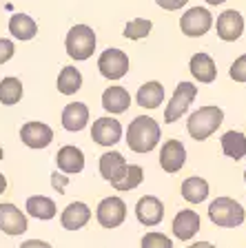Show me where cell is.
Returning <instances> with one entry per match:
<instances>
[{"instance_id": "obj_35", "label": "cell", "mask_w": 246, "mask_h": 248, "mask_svg": "<svg viewBox=\"0 0 246 248\" xmlns=\"http://www.w3.org/2000/svg\"><path fill=\"white\" fill-rule=\"evenodd\" d=\"M155 2H158V7H162V9H166V11H178V9H182L189 0H155Z\"/></svg>"}, {"instance_id": "obj_6", "label": "cell", "mask_w": 246, "mask_h": 248, "mask_svg": "<svg viewBox=\"0 0 246 248\" xmlns=\"http://www.w3.org/2000/svg\"><path fill=\"white\" fill-rule=\"evenodd\" d=\"M211 27H213V14L206 7H191L180 18V29L189 38L206 36L211 31Z\"/></svg>"}, {"instance_id": "obj_39", "label": "cell", "mask_w": 246, "mask_h": 248, "mask_svg": "<svg viewBox=\"0 0 246 248\" xmlns=\"http://www.w3.org/2000/svg\"><path fill=\"white\" fill-rule=\"evenodd\" d=\"M209 5H222V2H226V0H206Z\"/></svg>"}, {"instance_id": "obj_19", "label": "cell", "mask_w": 246, "mask_h": 248, "mask_svg": "<svg viewBox=\"0 0 246 248\" xmlns=\"http://www.w3.org/2000/svg\"><path fill=\"white\" fill-rule=\"evenodd\" d=\"M89 124V108L84 102H71L62 108V126L71 133H78Z\"/></svg>"}, {"instance_id": "obj_10", "label": "cell", "mask_w": 246, "mask_h": 248, "mask_svg": "<svg viewBox=\"0 0 246 248\" xmlns=\"http://www.w3.org/2000/svg\"><path fill=\"white\" fill-rule=\"evenodd\" d=\"M215 29H217V36L224 42H235V40H240L242 33H244V18H242L240 11L226 9L217 16Z\"/></svg>"}, {"instance_id": "obj_8", "label": "cell", "mask_w": 246, "mask_h": 248, "mask_svg": "<svg viewBox=\"0 0 246 248\" xmlns=\"http://www.w3.org/2000/svg\"><path fill=\"white\" fill-rule=\"evenodd\" d=\"M98 71L102 73L107 80H120V78H124L129 71V56L122 49H113L111 46V49L100 53Z\"/></svg>"}, {"instance_id": "obj_22", "label": "cell", "mask_w": 246, "mask_h": 248, "mask_svg": "<svg viewBox=\"0 0 246 248\" xmlns=\"http://www.w3.org/2000/svg\"><path fill=\"white\" fill-rule=\"evenodd\" d=\"M25 208H27V215L36 217V219H45V222H47V219H53V217H56V213H58L56 202H53L51 197H45V195H31V197H27Z\"/></svg>"}, {"instance_id": "obj_9", "label": "cell", "mask_w": 246, "mask_h": 248, "mask_svg": "<svg viewBox=\"0 0 246 248\" xmlns=\"http://www.w3.org/2000/svg\"><path fill=\"white\" fill-rule=\"evenodd\" d=\"M91 138L100 146H115L122 138V124L115 118H98L91 126Z\"/></svg>"}, {"instance_id": "obj_20", "label": "cell", "mask_w": 246, "mask_h": 248, "mask_svg": "<svg viewBox=\"0 0 246 248\" xmlns=\"http://www.w3.org/2000/svg\"><path fill=\"white\" fill-rule=\"evenodd\" d=\"M129 107H131V95H129V91L124 87H109L102 93V108L109 111V113L120 115Z\"/></svg>"}, {"instance_id": "obj_3", "label": "cell", "mask_w": 246, "mask_h": 248, "mask_svg": "<svg viewBox=\"0 0 246 248\" xmlns=\"http://www.w3.org/2000/svg\"><path fill=\"white\" fill-rule=\"evenodd\" d=\"M96 31L89 25H76L65 38V49L73 60H89L96 51Z\"/></svg>"}, {"instance_id": "obj_34", "label": "cell", "mask_w": 246, "mask_h": 248, "mask_svg": "<svg viewBox=\"0 0 246 248\" xmlns=\"http://www.w3.org/2000/svg\"><path fill=\"white\" fill-rule=\"evenodd\" d=\"M67 184H69V177L65 175V173H53L51 175V186L56 188L58 193H65V188H67Z\"/></svg>"}, {"instance_id": "obj_33", "label": "cell", "mask_w": 246, "mask_h": 248, "mask_svg": "<svg viewBox=\"0 0 246 248\" xmlns=\"http://www.w3.org/2000/svg\"><path fill=\"white\" fill-rule=\"evenodd\" d=\"M16 53V46L11 40H7V38H0V64H5V62H9L11 58H14Z\"/></svg>"}, {"instance_id": "obj_11", "label": "cell", "mask_w": 246, "mask_h": 248, "mask_svg": "<svg viewBox=\"0 0 246 248\" xmlns=\"http://www.w3.org/2000/svg\"><path fill=\"white\" fill-rule=\"evenodd\" d=\"M20 140L29 149H47L53 142V131L45 122H27L20 129Z\"/></svg>"}, {"instance_id": "obj_1", "label": "cell", "mask_w": 246, "mask_h": 248, "mask_svg": "<svg viewBox=\"0 0 246 248\" xmlns=\"http://www.w3.org/2000/svg\"><path fill=\"white\" fill-rule=\"evenodd\" d=\"M160 142V124L149 115H138L127 129V144L133 153H151Z\"/></svg>"}, {"instance_id": "obj_24", "label": "cell", "mask_w": 246, "mask_h": 248, "mask_svg": "<svg viewBox=\"0 0 246 248\" xmlns=\"http://www.w3.org/2000/svg\"><path fill=\"white\" fill-rule=\"evenodd\" d=\"M222 144V151H224L226 157H231V160H242L246 157V135L242 131H226L220 140Z\"/></svg>"}, {"instance_id": "obj_14", "label": "cell", "mask_w": 246, "mask_h": 248, "mask_svg": "<svg viewBox=\"0 0 246 248\" xmlns=\"http://www.w3.org/2000/svg\"><path fill=\"white\" fill-rule=\"evenodd\" d=\"M186 164V149L180 140H169L164 142L162 151H160V166L166 173H178L182 166Z\"/></svg>"}, {"instance_id": "obj_13", "label": "cell", "mask_w": 246, "mask_h": 248, "mask_svg": "<svg viewBox=\"0 0 246 248\" xmlns=\"http://www.w3.org/2000/svg\"><path fill=\"white\" fill-rule=\"evenodd\" d=\"M135 217L142 226H158L164 217V204L153 195H144L135 204Z\"/></svg>"}, {"instance_id": "obj_26", "label": "cell", "mask_w": 246, "mask_h": 248, "mask_svg": "<svg viewBox=\"0 0 246 248\" xmlns=\"http://www.w3.org/2000/svg\"><path fill=\"white\" fill-rule=\"evenodd\" d=\"M138 104L142 108H158L164 102V87L158 80H151V82H144L138 89V95H135Z\"/></svg>"}, {"instance_id": "obj_2", "label": "cell", "mask_w": 246, "mask_h": 248, "mask_svg": "<svg viewBox=\"0 0 246 248\" xmlns=\"http://www.w3.org/2000/svg\"><path fill=\"white\" fill-rule=\"evenodd\" d=\"M222 120H224V111L220 107H202L195 113H191L189 122H186V131L193 140L204 142L222 126Z\"/></svg>"}, {"instance_id": "obj_40", "label": "cell", "mask_w": 246, "mask_h": 248, "mask_svg": "<svg viewBox=\"0 0 246 248\" xmlns=\"http://www.w3.org/2000/svg\"><path fill=\"white\" fill-rule=\"evenodd\" d=\"M2 155H5V153H2V146H0V160H2Z\"/></svg>"}, {"instance_id": "obj_15", "label": "cell", "mask_w": 246, "mask_h": 248, "mask_svg": "<svg viewBox=\"0 0 246 248\" xmlns=\"http://www.w3.org/2000/svg\"><path fill=\"white\" fill-rule=\"evenodd\" d=\"M89 219H91V208L84 202H71L60 215V224L67 231H80L89 224Z\"/></svg>"}, {"instance_id": "obj_27", "label": "cell", "mask_w": 246, "mask_h": 248, "mask_svg": "<svg viewBox=\"0 0 246 248\" xmlns=\"http://www.w3.org/2000/svg\"><path fill=\"white\" fill-rule=\"evenodd\" d=\"M127 160L120 151H107V153L100 155V175L107 182H113L120 175V170L124 169Z\"/></svg>"}, {"instance_id": "obj_7", "label": "cell", "mask_w": 246, "mask_h": 248, "mask_svg": "<svg viewBox=\"0 0 246 248\" xmlns=\"http://www.w3.org/2000/svg\"><path fill=\"white\" fill-rule=\"evenodd\" d=\"M96 219L102 228H118L120 224L127 219V204H124V200L118 195L104 197V200L98 204Z\"/></svg>"}, {"instance_id": "obj_36", "label": "cell", "mask_w": 246, "mask_h": 248, "mask_svg": "<svg viewBox=\"0 0 246 248\" xmlns=\"http://www.w3.org/2000/svg\"><path fill=\"white\" fill-rule=\"evenodd\" d=\"M18 248H51V244L42 242V239H27V242H22Z\"/></svg>"}, {"instance_id": "obj_30", "label": "cell", "mask_w": 246, "mask_h": 248, "mask_svg": "<svg viewBox=\"0 0 246 248\" xmlns=\"http://www.w3.org/2000/svg\"><path fill=\"white\" fill-rule=\"evenodd\" d=\"M151 29H153V22H151L149 18H135V20L127 22V27H124V38H127V40H142V38H147L151 33Z\"/></svg>"}, {"instance_id": "obj_23", "label": "cell", "mask_w": 246, "mask_h": 248, "mask_svg": "<svg viewBox=\"0 0 246 248\" xmlns=\"http://www.w3.org/2000/svg\"><path fill=\"white\" fill-rule=\"evenodd\" d=\"M144 180V170L138 164H124V169L120 170V175L111 182V186L115 191H133L142 184Z\"/></svg>"}, {"instance_id": "obj_32", "label": "cell", "mask_w": 246, "mask_h": 248, "mask_svg": "<svg viewBox=\"0 0 246 248\" xmlns=\"http://www.w3.org/2000/svg\"><path fill=\"white\" fill-rule=\"evenodd\" d=\"M229 76H231V80H235V82H246V53L244 56H240L231 64Z\"/></svg>"}, {"instance_id": "obj_29", "label": "cell", "mask_w": 246, "mask_h": 248, "mask_svg": "<svg viewBox=\"0 0 246 248\" xmlns=\"http://www.w3.org/2000/svg\"><path fill=\"white\" fill-rule=\"evenodd\" d=\"M56 87L62 95H73V93H78L80 87H82V73L78 71L73 64H69V67H65L60 71Z\"/></svg>"}, {"instance_id": "obj_5", "label": "cell", "mask_w": 246, "mask_h": 248, "mask_svg": "<svg viewBox=\"0 0 246 248\" xmlns=\"http://www.w3.org/2000/svg\"><path fill=\"white\" fill-rule=\"evenodd\" d=\"M195 95H197V89H195L193 82H180L178 87H175L171 100H169V107L164 108V124L178 122V120L189 111V107L195 100Z\"/></svg>"}, {"instance_id": "obj_25", "label": "cell", "mask_w": 246, "mask_h": 248, "mask_svg": "<svg viewBox=\"0 0 246 248\" xmlns=\"http://www.w3.org/2000/svg\"><path fill=\"white\" fill-rule=\"evenodd\" d=\"M182 197H184L189 204H202V202L209 197V182L204 180V177H186L184 182H182Z\"/></svg>"}, {"instance_id": "obj_17", "label": "cell", "mask_w": 246, "mask_h": 248, "mask_svg": "<svg viewBox=\"0 0 246 248\" xmlns=\"http://www.w3.org/2000/svg\"><path fill=\"white\" fill-rule=\"evenodd\" d=\"M200 226H202L200 215L195 211H191V208H182V211L173 217V235L178 239H182V242L193 237L195 232L200 231Z\"/></svg>"}, {"instance_id": "obj_12", "label": "cell", "mask_w": 246, "mask_h": 248, "mask_svg": "<svg viewBox=\"0 0 246 248\" xmlns=\"http://www.w3.org/2000/svg\"><path fill=\"white\" fill-rule=\"evenodd\" d=\"M0 231L7 232V235L27 232V213H22L16 204L2 202L0 204Z\"/></svg>"}, {"instance_id": "obj_38", "label": "cell", "mask_w": 246, "mask_h": 248, "mask_svg": "<svg viewBox=\"0 0 246 248\" xmlns=\"http://www.w3.org/2000/svg\"><path fill=\"white\" fill-rule=\"evenodd\" d=\"M5 188H7V177L0 173V193H5Z\"/></svg>"}, {"instance_id": "obj_16", "label": "cell", "mask_w": 246, "mask_h": 248, "mask_svg": "<svg viewBox=\"0 0 246 248\" xmlns=\"http://www.w3.org/2000/svg\"><path fill=\"white\" fill-rule=\"evenodd\" d=\"M56 164H58V169H60V173H65V175H76V173H80V170L84 169V153H82V149H78V146L67 144L56 153Z\"/></svg>"}, {"instance_id": "obj_18", "label": "cell", "mask_w": 246, "mask_h": 248, "mask_svg": "<svg viewBox=\"0 0 246 248\" xmlns=\"http://www.w3.org/2000/svg\"><path fill=\"white\" fill-rule=\"evenodd\" d=\"M189 71H191V76H193L197 82H202V84H211L213 80H215V76H217L215 60H213L209 53H202V51L195 53V56L191 58Z\"/></svg>"}, {"instance_id": "obj_31", "label": "cell", "mask_w": 246, "mask_h": 248, "mask_svg": "<svg viewBox=\"0 0 246 248\" xmlns=\"http://www.w3.org/2000/svg\"><path fill=\"white\" fill-rule=\"evenodd\" d=\"M142 248H173V242L162 232H147L142 237Z\"/></svg>"}, {"instance_id": "obj_37", "label": "cell", "mask_w": 246, "mask_h": 248, "mask_svg": "<svg viewBox=\"0 0 246 248\" xmlns=\"http://www.w3.org/2000/svg\"><path fill=\"white\" fill-rule=\"evenodd\" d=\"M189 248H215V246L211 242H195V244H191Z\"/></svg>"}, {"instance_id": "obj_41", "label": "cell", "mask_w": 246, "mask_h": 248, "mask_svg": "<svg viewBox=\"0 0 246 248\" xmlns=\"http://www.w3.org/2000/svg\"><path fill=\"white\" fill-rule=\"evenodd\" d=\"M244 182H246V170H244Z\"/></svg>"}, {"instance_id": "obj_4", "label": "cell", "mask_w": 246, "mask_h": 248, "mask_svg": "<svg viewBox=\"0 0 246 248\" xmlns=\"http://www.w3.org/2000/svg\"><path fill=\"white\" fill-rule=\"evenodd\" d=\"M209 217L215 226L222 228H237L244 222V206L240 202L231 200V197H217V200L211 202L209 206Z\"/></svg>"}, {"instance_id": "obj_21", "label": "cell", "mask_w": 246, "mask_h": 248, "mask_svg": "<svg viewBox=\"0 0 246 248\" xmlns=\"http://www.w3.org/2000/svg\"><path fill=\"white\" fill-rule=\"evenodd\" d=\"M9 33L16 38V40H33L38 33V25L36 20L27 14H14L9 18Z\"/></svg>"}, {"instance_id": "obj_28", "label": "cell", "mask_w": 246, "mask_h": 248, "mask_svg": "<svg viewBox=\"0 0 246 248\" xmlns=\"http://www.w3.org/2000/svg\"><path fill=\"white\" fill-rule=\"evenodd\" d=\"M22 82L18 78L9 76V78H2L0 80V104H5V107H14L22 100Z\"/></svg>"}]
</instances>
